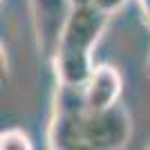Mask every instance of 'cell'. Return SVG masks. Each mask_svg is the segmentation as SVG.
I'll return each instance as SVG.
<instances>
[{"label": "cell", "mask_w": 150, "mask_h": 150, "mask_svg": "<svg viewBox=\"0 0 150 150\" xmlns=\"http://www.w3.org/2000/svg\"><path fill=\"white\" fill-rule=\"evenodd\" d=\"M132 134L130 114L121 103L105 108V110H94L85 112L83 119V139L85 148L96 150H117L128 144Z\"/></svg>", "instance_id": "6da1fadb"}, {"label": "cell", "mask_w": 150, "mask_h": 150, "mask_svg": "<svg viewBox=\"0 0 150 150\" xmlns=\"http://www.w3.org/2000/svg\"><path fill=\"white\" fill-rule=\"evenodd\" d=\"M52 63L58 83L63 85H85L94 69L92 54H83V52H56Z\"/></svg>", "instance_id": "5b68a950"}, {"label": "cell", "mask_w": 150, "mask_h": 150, "mask_svg": "<svg viewBox=\"0 0 150 150\" xmlns=\"http://www.w3.org/2000/svg\"><path fill=\"white\" fill-rule=\"evenodd\" d=\"M110 13L99 9L96 5H81L72 7L65 27L61 34L58 52H83L92 54V47L101 38L103 29L108 25Z\"/></svg>", "instance_id": "7a4b0ae2"}, {"label": "cell", "mask_w": 150, "mask_h": 150, "mask_svg": "<svg viewBox=\"0 0 150 150\" xmlns=\"http://www.w3.org/2000/svg\"><path fill=\"white\" fill-rule=\"evenodd\" d=\"M72 7H81V5H94V0H69Z\"/></svg>", "instance_id": "9c48e42d"}, {"label": "cell", "mask_w": 150, "mask_h": 150, "mask_svg": "<svg viewBox=\"0 0 150 150\" xmlns=\"http://www.w3.org/2000/svg\"><path fill=\"white\" fill-rule=\"evenodd\" d=\"M148 148H150V144H148Z\"/></svg>", "instance_id": "8fae6325"}, {"label": "cell", "mask_w": 150, "mask_h": 150, "mask_svg": "<svg viewBox=\"0 0 150 150\" xmlns=\"http://www.w3.org/2000/svg\"><path fill=\"white\" fill-rule=\"evenodd\" d=\"M146 74L150 76V56H148V63H146Z\"/></svg>", "instance_id": "30bf717a"}, {"label": "cell", "mask_w": 150, "mask_h": 150, "mask_svg": "<svg viewBox=\"0 0 150 150\" xmlns=\"http://www.w3.org/2000/svg\"><path fill=\"white\" fill-rule=\"evenodd\" d=\"M121 74L112 65H99L92 69L88 83H85V105L90 112L94 110H105V108L119 103L121 96Z\"/></svg>", "instance_id": "277c9868"}, {"label": "cell", "mask_w": 150, "mask_h": 150, "mask_svg": "<svg viewBox=\"0 0 150 150\" xmlns=\"http://www.w3.org/2000/svg\"><path fill=\"white\" fill-rule=\"evenodd\" d=\"M125 2H128V0H94V5L99 7V9H103V11H108L110 16H112L114 11H119Z\"/></svg>", "instance_id": "52a82bcc"}, {"label": "cell", "mask_w": 150, "mask_h": 150, "mask_svg": "<svg viewBox=\"0 0 150 150\" xmlns=\"http://www.w3.org/2000/svg\"><path fill=\"white\" fill-rule=\"evenodd\" d=\"M139 5L144 9V16H146V23L150 25V0H139Z\"/></svg>", "instance_id": "ba28073f"}, {"label": "cell", "mask_w": 150, "mask_h": 150, "mask_svg": "<svg viewBox=\"0 0 150 150\" xmlns=\"http://www.w3.org/2000/svg\"><path fill=\"white\" fill-rule=\"evenodd\" d=\"M0 148L2 150H29L31 141L20 128H9L0 134Z\"/></svg>", "instance_id": "8992f818"}, {"label": "cell", "mask_w": 150, "mask_h": 150, "mask_svg": "<svg viewBox=\"0 0 150 150\" xmlns=\"http://www.w3.org/2000/svg\"><path fill=\"white\" fill-rule=\"evenodd\" d=\"M36 13V31L40 50L47 58H54L61 45V34L65 27L72 2L69 0H31Z\"/></svg>", "instance_id": "3957f363"}]
</instances>
